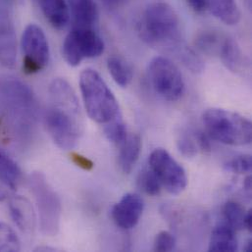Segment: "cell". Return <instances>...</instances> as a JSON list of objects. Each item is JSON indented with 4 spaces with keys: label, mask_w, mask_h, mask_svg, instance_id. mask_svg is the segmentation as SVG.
I'll return each mask as SVG.
<instances>
[{
    "label": "cell",
    "mask_w": 252,
    "mask_h": 252,
    "mask_svg": "<svg viewBox=\"0 0 252 252\" xmlns=\"http://www.w3.org/2000/svg\"><path fill=\"white\" fill-rule=\"evenodd\" d=\"M49 94L52 104L45 111L44 124L60 149L71 150L84 130L78 97L69 83L60 78L51 82Z\"/></svg>",
    "instance_id": "6da1fadb"
},
{
    "label": "cell",
    "mask_w": 252,
    "mask_h": 252,
    "mask_svg": "<svg viewBox=\"0 0 252 252\" xmlns=\"http://www.w3.org/2000/svg\"><path fill=\"white\" fill-rule=\"evenodd\" d=\"M0 115L21 141L30 140L38 118V104L32 90L17 78L0 77Z\"/></svg>",
    "instance_id": "7a4b0ae2"
},
{
    "label": "cell",
    "mask_w": 252,
    "mask_h": 252,
    "mask_svg": "<svg viewBox=\"0 0 252 252\" xmlns=\"http://www.w3.org/2000/svg\"><path fill=\"white\" fill-rule=\"evenodd\" d=\"M137 32L146 44L167 49L176 55L186 46L179 14L165 1H153L145 7Z\"/></svg>",
    "instance_id": "3957f363"
},
{
    "label": "cell",
    "mask_w": 252,
    "mask_h": 252,
    "mask_svg": "<svg viewBox=\"0 0 252 252\" xmlns=\"http://www.w3.org/2000/svg\"><path fill=\"white\" fill-rule=\"evenodd\" d=\"M80 90L87 113L94 122L105 125L121 115L117 98L95 70L81 73Z\"/></svg>",
    "instance_id": "277c9868"
},
{
    "label": "cell",
    "mask_w": 252,
    "mask_h": 252,
    "mask_svg": "<svg viewBox=\"0 0 252 252\" xmlns=\"http://www.w3.org/2000/svg\"><path fill=\"white\" fill-rule=\"evenodd\" d=\"M202 122L209 137L221 143L242 146L252 142V122L239 113L209 108L203 113Z\"/></svg>",
    "instance_id": "5b68a950"
},
{
    "label": "cell",
    "mask_w": 252,
    "mask_h": 252,
    "mask_svg": "<svg viewBox=\"0 0 252 252\" xmlns=\"http://www.w3.org/2000/svg\"><path fill=\"white\" fill-rule=\"evenodd\" d=\"M29 184L37 206L41 233L46 237L56 236L60 229L62 214L59 195L41 172H32Z\"/></svg>",
    "instance_id": "8992f818"
},
{
    "label": "cell",
    "mask_w": 252,
    "mask_h": 252,
    "mask_svg": "<svg viewBox=\"0 0 252 252\" xmlns=\"http://www.w3.org/2000/svg\"><path fill=\"white\" fill-rule=\"evenodd\" d=\"M149 84L156 94L167 101L179 100L185 93V81L176 64L163 56L154 57L148 64Z\"/></svg>",
    "instance_id": "52a82bcc"
},
{
    "label": "cell",
    "mask_w": 252,
    "mask_h": 252,
    "mask_svg": "<svg viewBox=\"0 0 252 252\" xmlns=\"http://www.w3.org/2000/svg\"><path fill=\"white\" fill-rule=\"evenodd\" d=\"M104 49V41L94 28L74 26L64 39L62 56L68 65L77 67L85 59L99 57Z\"/></svg>",
    "instance_id": "ba28073f"
},
{
    "label": "cell",
    "mask_w": 252,
    "mask_h": 252,
    "mask_svg": "<svg viewBox=\"0 0 252 252\" xmlns=\"http://www.w3.org/2000/svg\"><path fill=\"white\" fill-rule=\"evenodd\" d=\"M148 166L169 193L177 195L186 189L188 177L185 169L164 148H156L151 152Z\"/></svg>",
    "instance_id": "9c48e42d"
},
{
    "label": "cell",
    "mask_w": 252,
    "mask_h": 252,
    "mask_svg": "<svg viewBox=\"0 0 252 252\" xmlns=\"http://www.w3.org/2000/svg\"><path fill=\"white\" fill-rule=\"evenodd\" d=\"M24 54L23 67L27 74H35L43 70L49 63L50 48L42 29L30 24L23 32L21 39Z\"/></svg>",
    "instance_id": "30bf717a"
},
{
    "label": "cell",
    "mask_w": 252,
    "mask_h": 252,
    "mask_svg": "<svg viewBox=\"0 0 252 252\" xmlns=\"http://www.w3.org/2000/svg\"><path fill=\"white\" fill-rule=\"evenodd\" d=\"M17 60V38L13 16L5 0H0V64L13 68Z\"/></svg>",
    "instance_id": "8fae6325"
},
{
    "label": "cell",
    "mask_w": 252,
    "mask_h": 252,
    "mask_svg": "<svg viewBox=\"0 0 252 252\" xmlns=\"http://www.w3.org/2000/svg\"><path fill=\"white\" fill-rule=\"evenodd\" d=\"M143 209L144 202L141 196L137 193L128 192L113 206L111 216L119 228L130 230L139 222Z\"/></svg>",
    "instance_id": "7c38bea8"
},
{
    "label": "cell",
    "mask_w": 252,
    "mask_h": 252,
    "mask_svg": "<svg viewBox=\"0 0 252 252\" xmlns=\"http://www.w3.org/2000/svg\"><path fill=\"white\" fill-rule=\"evenodd\" d=\"M217 56H219L224 66L235 74H243L247 70L246 56L238 42L231 36H224Z\"/></svg>",
    "instance_id": "4fadbf2b"
},
{
    "label": "cell",
    "mask_w": 252,
    "mask_h": 252,
    "mask_svg": "<svg viewBox=\"0 0 252 252\" xmlns=\"http://www.w3.org/2000/svg\"><path fill=\"white\" fill-rule=\"evenodd\" d=\"M70 14L75 27L94 28L99 20V11L94 0H69Z\"/></svg>",
    "instance_id": "5bb4252c"
},
{
    "label": "cell",
    "mask_w": 252,
    "mask_h": 252,
    "mask_svg": "<svg viewBox=\"0 0 252 252\" xmlns=\"http://www.w3.org/2000/svg\"><path fill=\"white\" fill-rule=\"evenodd\" d=\"M9 210L15 225L23 233L31 234L34 227V215L29 200L22 196H14L10 200Z\"/></svg>",
    "instance_id": "9a60e30c"
},
{
    "label": "cell",
    "mask_w": 252,
    "mask_h": 252,
    "mask_svg": "<svg viewBox=\"0 0 252 252\" xmlns=\"http://www.w3.org/2000/svg\"><path fill=\"white\" fill-rule=\"evenodd\" d=\"M206 11L228 26L238 25L242 12L236 0H205Z\"/></svg>",
    "instance_id": "2e32d148"
},
{
    "label": "cell",
    "mask_w": 252,
    "mask_h": 252,
    "mask_svg": "<svg viewBox=\"0 0 252 252\" xmlns=\"http://www.w3.org/2000/svg\"><path fill=\"white\" fill-rule=\"evenodd\" d=\"M239 249L236 231L227 223L222 222L218 224L212 232L209 252H234Z\"/></svg>",
    "instance_id": "e0dca14e"
},
{
    "label": "cell",
    "mask_w": 252,
    "mask_h": 252,
    "mask_svg": "<svg viewBox=\"0 0 252 252\" xmlns=\"http://www.w3.org/2000/svg\"><path fill=\"white\" fill-rule=\"evenodd\" d=\"M40 10L49 24L61 30L66 27L70 19L69 5L65 0H38Z\"/></svg>",
    "instance_id": "ac0fdd59"
},
{
    "label": "cell",
    "mask_w": 252,
    "mask_h": 252,
    "mask_svg": "<svg viewBox=\"0 0 252 252\" xmlns=\"http://www.w3.org/2000/svg\"><path fill=\"white\" fill-rule=\"evenodd\" d=\"M141 151V138L138 134L126 135V139L120 145L118 163L121 170L128 174L137 162Z\"/></svg>",
    "instance_id": "d6986e66"
},
{
    "label": "cell",
    "mask_w": 252,
    "mask_h": 252,
    "mask_svg": "<svg viewBox=\"0 0 252 252\" xmlns=\"http://www.w3.org/2000/svg\"><path fill=\"white\" fill-rule=\"evenodd\" d=\"M107 69L114 82L121 88H126L132 81L133 72L130 65L119 56H111L107 60Z\"/></svg>",
    "instance_id": "ffe728a7"
},
{
    "label": "cell",
    "mask_w": 252,
    "mask_h": 252,
    "mask_svg": "<svg viewBox=\"0 0 252 252\" xmlns=\"http://www.w3.org/2000/svg\"><path fill=\"white\" fill-rule=\"evenodd\" d=\"M21 170L17 163L0 150V181L14 189L21 180Z\"/></svg>",
    "instance_id": "44dd1931"
},
{
    "label": "cell",
    "mask_w": 252,
    "mask_h": 252,
    "mask_svg": "<svg viewBox=\"0 0 252 252\" xmlns=\"http://www.w3.org/2000/svg\"><path fill=\"white\" fill-rule=\"evenodd\" d=\"M225 34L215 31H204L195 39V46L201 52L208 55H217Z\"/></svg>",
    "instance_id": "7402d4cb"
},
{
    "label": "cell",
    "mask_w": 252,
    "mask_h": 252,
    "mask_svg": "<svg viewBox=\"0 0 252 252\" xmlns=\"http://www.w3.org/2000/svg\"><path fill=\"white\" fill-rule=\"evenodd\" d=\"M223 214L226 222L235 231L244 229L247 213L240 203L235 201H228L223 207Z\"/></svg>",
    "instance_id": "603a6c76"
},
{
    "label": "cell",
    "mask_w": 252,
    "mask_h": 252,
    "mask_svg": "<svg viewBox=\"0 0 252 252\" xmlns=\"http://www.w3.org/2000/svg\"><path fill=\"white\" fill-rule=\"evenodd\" d=\"M137 185L139 189L148 195H158L161 191L162 186L157 179L154 172L148 167L141 170L137 178Z\"/></svg>",
    "instance_id": "cb8c5ba5"
},
{
    "label": "cell",
    "mask_w": 252,
    "mask_h": 252,
    "mask_svg": "<svg viewBox=\"0 0 252 252\" xmlns=\"http://www.w3.org/2000/svg\"><path fill=\"white\" fill-rule=\"evenodd\" d=\"M103 131L106 138L110 142L118 146H120L123 143L127 135L126 124L124 123L121 115L112 120L111 122L105 124L103 127Z\"/></svg>",
    "instance_id": "d4e9b609"
},
{
    "label": "cell",
    "mask_w": 252,
    "mask_h": 252,
    "mask_svg": "<svg viewBox=\"0 0 252 252\" xmlns=\"http://www.w3.org/2000/svg\"><path fill=\"white\" fill-rule=\"evenodd\" d=\"M177 146L181 154L187 158L196 156L199 151L193 130L182 131L177 139Z\"/></svg>",
    "instance_id": "484cf974"
},
{
    "label": "cell",
    "mask_w": 252,
    "mask_h": 252,
    "mask_svg": "<svg viewBox=\"0 0 252 252\" xmlns=\"http://www.w3.org/2000/svg\"><path fill=\"white\" fill-rule=\"evenodd\" d=\"M20 250V241L16 233L0 222V252H19Z\"/></svg>",
    "instance_id": "4316f807"
},
{
    "label": "cell",
    "mask_w": 252,
    "mask_h": 252,
    "mask_svg": "<svg viewBox=\"0 0 252 252\" xmlns=\"http://www.w3.org/2000/svg\"><path fill=\"white\" fill-rule=\"evenodd\" d=\"M179 60L191 72L199 73L203 70V61L196 54L194 50L189 48V46H185L177 55Z\"/></svg>",
    "instance_id": "83f0119b"
},
{
    "label": "cell",
    "mask_w": 252,
    "mask_h": 252,
    "mask_svg": "<svg viewBox=\"0 0 252 252\" xmlns=\"http://www.w3.org/2000/svg\"><path fill=\"white\" fill-rule=\"evenodd\" d=\"M252 168V157L251 155H239L229 160L224 165V169L235 174L250 173Z\"/></svg>",
    "instance_id": "f1b7e54d"
},
{
    "label": "cell",
    "mask_w": 252,
    "mask_h": 252,
    "mask_svg": "<svg viewBox=\"0 0 252 252\" xmlns=\"http://www.w3.org/2000/svg\"><path fill=\"white\" fill-rule=\"evenodd\" d=\"M176 248L175 237L167 231L160 232L154 241V251L158 252H169Z\"/></svg>",
    "instance_id": "f546056e"
},
{
    "label": "cell",
    "mask_w": 252,
    "mask_h": 252,
    "mask_svg": "<svg viewBox=\"0 0 252 252\" xmlns=\"http://www.w3.org/2000/svg\"><path fill=\"white\" fill-rule=\"evenodd\" d=\"M195 139L200 151L204 153H209L211 151V143L209 135L202 130H193Z\"/></svg>",
    "instance_id": "4dcf8cb0"
},
{
    "label": "cell",
    "mask_w": 252,
    "mask_h": 252,
    "mask_svg": "<svg viewBox=\"0 0 252 252\" xmlns=\"http://www.w3.org/2000/svg\"><path fill=\"white\" fill-rule=\"evenodd\" d=\"M72 159H73L74 163H76L79 167H81L85 170H91V169L94 168V163L85 156L73 153L72 154Z\"/></svg>",
    "instance_id": "1f68e13d"
},
{
    "label": "cell",
    "mask_w": 252,
    "mask_h": 252,
    "mask_svg": "<svg viewBox=\"0 0 252 252\" xmlns=\"http://www.w3.org/2000/svg\"><path fill=\"white\" fill-rule=\"evenodd\" d=\"M189 7L195 13H203L206 11L205 8V0H187Z\"/></svg>",
    "instance_id": "d6a6232c"
},
{
    "label": "cell",
    "mask_w": 252,
    "mask_h": 252,
    "mask_svg": "<svg viewBox=\"0 0 252 252\" xmlns=\"http://www.w3.org/2000/svg\"><path fill=\"white\" fill-rule=\"evenodd\" d=\"M13 190L11 188H9L7 185H5L4 183H2L0 181V200H4L7 198L9 192Z\"/></svg>",
    "instance_id": "836d02e7"
},
{
    "label": "cell",
    "mask_w": 252,
    "mask_h": 252,
    "mask_svg": "<svg viewBox=\"0 0 252 252\" xmlns=\"http://www.w3.org/2000/svg\"><path fill=\"white\" fill-rule=\"evenodd\" d=\"M109 8H118L122 6L126 0H100Z\"/></svg>",
    "instance_id": "e575fe53"
},
{
    "label": "cell",
    "mask_w": 252,
    "mask_h": 252,
    "mask_svg": "<svg viewBox=\"0 0 252 252\" xmlns=\"http://www.w3.org/2000/svg\"><path fill=\"white\" fill-rule=\"evenodd\" d=\"M245 228H247L250 232L252 231V211L250 210L247 214H246V218H245Z\"/></svg>",
    "instance_id": "d590c367"
},
{
    "label": "cell",
    "mask_w": 252,
    "mask_h": 252,
    "mask_svg": "<svg viewBox=\"0 0 252 252\" xmlns=\"http://www.w3.org/2000/svg\"><path fill=\"white\" fill-rule=\"evenodd\" d=\"M244 187H245V189L246 191L249 193V195L252 194V176H249L246 178L245 180V184H244Z\"/></svg>",
    "instance_id": "8d00e7d4"
},
{
    "label": "cell",
    "mask_w": 252,
    "mask_h": 252,
    "mask_svg": "<svg viewBox=\"0 0 252 252\" xmlns=\"http://www.w3.org/2000/svg\"><path fill=\"white\" fill-rule=\"evenodd\" d=\"M245 251L246 252H250L252 251V240H250L249 242H248V244H247V247L245 248Z\"/></svg>",
    "instance_id": "74e56055"
}]
</instances>
